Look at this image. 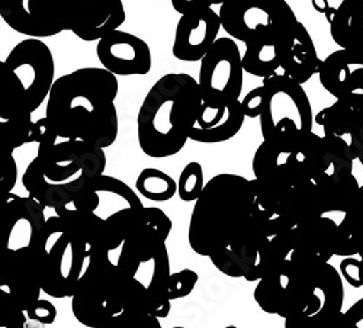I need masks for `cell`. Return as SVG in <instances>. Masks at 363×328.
I'll use <instances>...</instances> for the list:
<instances>
[{"instance_id":"obj_3","label":"cell","mask_w":363,"mask_h":328,"mask_svg":"<svg viewBox=\"0 0 363 328\" xmlns=\"http://www.w3.org/2000/svg\"><path fill=\"white\" fill-rule=\"evenodd\" d=\"M202 105L198 80L188 73H167L145 95L137 116L141 152L167 159L184 150Z\"/></svg>"},{"instance_id":"obj_14","label":"cell","mask_w":363,"mask_h":328,"mask_svg":"<svg viewBox=\"0 0 363 328\" xmlns=\"http://www.w3.org/2000/svg\"><path fill=\"white\" fill-rule=\"evenodd\" d=\"M44 261L45 254L40 244L5 251L0 290L6 292L23 311L41 300Z\"/></svg>"},{"instance_id":"obj_17","label":"cell","mask_w":363,"mask_h":328,"mask_svg":"<svg viewBox=\"0 0 363 328\" xmlns=\"http://www.w3.org/2000/svg\"><path fill=\"white\" fill-rule=\"evenodd\" d=\"M320 83L325 91L346 105L363 109V54L337 50L321 63Z\"/></svg>"},{"instance_id":"obj_28","label":"cell","mask_w":363,"mask_h":328,"mask_svg":"<svg viewBox=\"0 0 363 328\" xmlns=\"http://www.w3.org/2000/svg\"><path fill=\"white\" fill-rule=\"evenodd\" d=\"M170 260L169 250L164 246L153 260V275L147 283L148 290L156 301V318H166L172 311V300L169 298V281H170Z\"/></svg>"},{"instance_id":"obj_11","label":"cell","mask_w":363,"mask_h":328,"mask_svg":"<svg viewBox=\"0 0 363 328\" xmlns=\"http://www.w3.org/2000/svg\"><path fill=\"white\" fill-rule=\"evenodd\" d=\"M336 232L335 221L320 217L272 237V266L291 264L302 269H318L335 256Z\"/></svg>"},{"instance_id":"obj_45","label":"cell","mask_w":363,"mask_h":328,"mask_svg":"<svg viewBox=\"0 0 363 328\" xmlns=\"http://www.w3.org/2000/svg\"><path fill=\"white\" fill-rule=\"evenodd\" d=\"M224 328H238V327H235V325H227V327H224Z\"/></svg>"},{"instance_id":"obj_2","label":"cell","mask_w":363,"mask_h":328,"mask_svg":"<svg viewBox=\"0 0 363 328\" xmlns=\"http://www.w3.org/2000/svg\"><path fill=\"white\" fill-rule=\"evenodd\" d=\"M264 235L255 218L250 179L234 173L211 177L189 220L191 249L202 257L234 254Z\"/></svg>"},{"instance_id":"obj_39","label":"cell","mask_w":363,"mask_h":328,"mask_svg":"<svg viewBox=\"0 0 363 328\" xmlns=\"http://www.w3.org/2000/svg\"><path fill=\"white\" fill-rule=\"evenodd\" d=\"M16 179H18V167H16V162L13 159L12 154H9L6 157L5 162V167H4V174H2V185H4V191L5 193H11L12 189L16 185Z\"/></svg>"},{"instance_id":"obj_27","label":"cell","mask_w":363,"mask_h":328,"mask_svg":"<svg viewBox=\"0 0 363 328\" xmlns=\"http://www.w3.org/2000/svg\"><path fill=\"white\" fill-rule=\"evenodd\" d=\"M356 115L357 109L342 101H336L333 105L321 109L315 115L314 123L323 128L325 137H339L350 141Z\"/></svg>"},{"instance_id":"obj_36","label":"cell","mask_w":363,"mask_h":328,"mask_svg":"<svg viewBox=\"0 0 363 328\" xmlns=\"http://www.w3.org/2000/svg\"><path fill=\"white\" fill-rule=\"evenodd\" d=\"M26 315L29 319L41 322L44 325H50L54 324L57 318V308L52 302L47 300H38L26 310Z\"/></svg>"},{"instance_id":"obj_6","label":"cell","mask_w":363,"mask_h":328,"mask_svg":"<svg viewBox=\"0 0 363 328\" xmlns=\"http://www.w3.org/2000/svg\"><path fill=\"white\" fill-rule=\"evenodd\" d=\"M260 130L263 141L291 153L304 141L314 125L313 106L302 84L284 73L263 79Z\"/></svg>"},{"instance_id":"obj_15","label":"cell","mask_w":363,"mask_h":328,"mask_svg":"<svg viewBox=\"0 0 363 328\" xmlns=\"http://www.w3.org/2000/svg\"><path fill=\"white\" fill-rule=\"evenodd\" d=\"M69 31L86 43L99 41L127 19L123 0H60Z\"/></svg>"},{"instance_id":"obj_10","label":"cell","mask_w":363,"mask_h":328,"mask_svg":"<svg viewBox=\"0 0 363 328\" xmlns=\"http://www.w3.org/2000/svg\"><path fill=\"white\" fill-rule=\"evenodd\" d=\"M37 244L44 249L45 254L43 292L57 300L72 298L87 269L89 251L58 215L47 220Z\"/></svg>"},{"instance_id":"obj_1","label":"cell","mask_w":363,"mask_h":328,"mask_svg":"<svg viewBox=\"0 0 363 328\" xmlns=\"http://www.w3.org/2000/svg\"><path fill=\"white\" fill-rule=\"evenodd\" d=\"M119 83L104 67H83L55 79L45 116L62 140L111 147L119 132L115 99Z\"/></svg>"},{"instance_id":"obj_13","label":"cell","mask_w":363,"mask_h":328,"mask_svg":"<svg viewBox=\"0 0 363 328\" xmlns=\"http://www.w3.org/2000/svg\"><path fill=\"white\" fill-rule=\"evenodd\" d=\"M354 160L350 141L339 137H320L315 132L288 153V164L301 183L317 185L327 177L353 173Z\"/></svg>"},{"instance_id":"obj_29","label":"cell","mask_w":363,"mask_h":328,"mask_svg":"<svg viewBox=\"0 0 363 328\" xmlns=\"http://www.w3.org/2000/svg\"><path fill=\"white\" fill-rule=\"evenodd\" d=\"M135 189L148 200L167 202L177 193V182L166 171L145 167L137 177Z\"/></svg>"},{"instance_id":"obj_43","label":"cell","mask_w":363,"mask_h":328,"mask_svg":"<svg viewBox=\"0 0 363 328\" xmlns=\"http://www.w3.org/2000/svg\"><path fill=\"white\" fill-rule=\"evenodd\" d=\"M199 2L202 4V5H205V6H209V8H213L214 5H223V4H225L227 0H199Z\"/></svg>"},{"instance_id":"obj_26","label":"cell","mask_w":363,"mask_h":328,"mask_svg":"<svg viewBox=\"0 0 363 328\" xmlns=\"http://www.w3.org/2000/svg\"><path fill=\"white\" fill-rule=\"evenodd\" d=\"M324 214H346L354 203L360 185L353 173H345L324 179L315 185Z\"/></svg>"},{"instance_id":"obj_44","label":"cell","mask_w":363,"mask_h":328,"mask_svg":"<svg viewBox=\"0 0 363 328\" xmlns=\"http://www.w3.org/2000/svg\"><path fill=\"white\" fill-rule=\"evenodd\" d=\"M359 259L362 261V276H363V227H362V234H360V246H359Z\"/></svg>"},{"instance_id":"obj_16","label":"cell","mask_w":363,"mask_h":328,"mask_svg":"<svg viewBox=\"0 0 363 328\" xmlns=\"http://www.w3.org/2000/svg\"><path fill=\"white\" fill-rule=\"evenodd\" d=\"M0 16L15 33L50 38L67 31L57 0H0Z\"/></svg>"},{"instance_id":"obj_23","label":"cell","mask_w":363,"mask_h":328,"mask_svg":"<svg viewBox=\"0 0 363 328\" xmlns=\"http://www.w3.org/2000/svg\"><path fill=\"white\" fill-rule=\"evenodd\" d=\"M325 18L333 41L342 50L363 54V0H343Z\"/></svg>"},{"instance_id":"obj_34","label":"cell","mask_w":363,"mask_h":328,"mask_svg":"<svg viewBox=\"0 0 363 328\" xmlns=\"http://www.w3.org/2000/svg\"><path fill=\"white\" fill-rule=\"evenodd\" d=\"M2 293V310H4V318L0 328H26V311H23L12 298L4 292Z\"/></svg>"},{"instance_id":"obj_31","label":"cell","mask_w":363,"mask_h":328,"mask_svg":"<svg viewBox=\"0 0 363 328\" xmlns=\"http://www.w3.org/2000/svg\"><path fill=\"white\" fill-rule=\"evenodd\" d=\"M203 169L201 163L191 162L180 171L177 181V195L184 202H196L205 189Z\"/></svg>"},{"instance_id":"obj_9","label":"cell","mask_w":363,"mask_h":328,"mask_svg":"<svg viewBox=\"0 0 363 328\" xmlns=\"http://www.w3.org/2000/svg\"><path fill=\"white\" fill-rule=\"evenodd\" d=\"M218 13L224 31L246 45L285 40L299 22L286 0H227Z\"/></svg>"},{"instance_id":"obj_12","label":"cell","mask_w":363,"mask_h":328,"mask_svg":"<svg viewBox=\"0 0 363 328\" xmlns=\"http://www.w3.org/2000/svg\"><path fill=\"white\" fill-rule=\"evenodd\" d=\"M245 73L238 44L228 37L218 38L201 60L198 84L202 102L211 106H227L240 101Z\"/></svg>"},{"instance_id":"obj_4","label":"cell","mask_w":363,"mask_h":328,"mask_svg":"<svg viewBox=\"0 0 363 328\" xmlns=\"http://www.w3.org/2000/svg\"><path fill=\"white\" fill-rule=\"evenodd\" d=\"M58 138L54 134L41 141L35 159L22 174L28 195L54 211L73 202L106 169L104 148L82 140Z\"/></svg>"},{"instance_id":"obj_30","label":"cell","mask_w":363,"mask_h":328,"mask_svg":"<svg viewBox=\"0 0 363 328\" xmlns=\"http://www.w3.org/2000/svg\"><path fill=\"white\" fill-rule=\"evenodd\" d=\"M0 128H2V135L6 147L9 148V154L13 153L15 148L35 142V121H33V116L0 121Z\"/></svg>"},{"instance_id":"obj_41","label":"cell","mask_w":363,"mask_h":328,"mask_svg":"<svg viewBox=\"0 0 363 328\" xmlns=\"http://www.w3.org/2000/svg\"><path fill=\"white\" fill-rule=\"evenodd\" d=\"M170 4L173 6V9L180 15H185L188 12H192L195 9L205 6L199 2V0H170Z\"/></svg>"},{"instance_id":"obj_46","label":"cell","mask_w":363,"mask_h":328,"mask_svg":"<svg viewBox=\"0 0 363 328\" xmlns=\"http://www.w3.org/2000/svg\"><path fill=\"white\" fill-rule=\"evenodd\" d=\"M172 328H186V327H180V325H177V327H172Z\"/></svg>"},{"instance_id":"obj_25","label":"cell","mask_w":363,"mask_h":328,"mask_svg":"<svg viewBox=\"0 0 363 328\" xmlns=\"http://www.w3.org/2000/svg\"><path fill=\"white\" fill-rule=\"evenodd\" d=\"M292 35L285 40L246 45V51L243 54L245 72L260 79H267L277 74L282 67L284 58L292 41Z\"/></svg>"},{"instance_id":"obj_32","label":"cell","mask_w":363,"mask_h":328,"mask_svg":"<svg viewBox=\"0 0 363 328\" xmlns=\"http://www.w3.org/2000/svg\"><path fill=\"white\" fill-rule=\"evenodd\" d=\"M198 273L192 269H184L180 272L172 273L169 281V298L172 301L180 300V298H186L192 293L198 283Z\"/></svg>"},{"instance_id":"obj_20","label":"cell","mask_w":363,"mask_h":328,"mask_svg":"<svg viewBox=\"0 0 363 328\" xmlns=\"http://www.w3.org/2000/svg\"><path fill=\"white\" fill-rule=\"evenodd\" d=\"M69 205L76 210L94 213L104 220L127 208L144 206L131 186L106 174L90 182Z\"/></svg>"},{"instance_id":"obj_5","label":"cell","mask_w":363,"mask_h":328,"mask_svg":"<svg viewBox=\"0 0 363 328\" xmlns=\"http://www.w3.org/2000/svg\"><path fill=\"white\" fill-rule=\"evenodd\" d=\"M55 81V62L50 47L38 38L16 44L2 62L0 119L33 116L48 101Z\"/></svg>"},{"instance_id":"obj_40","label":"cell","mask_w":363,"mask_h":328,"mask_svg":"<svg viewBox=\"0 0 363 328\" xmlns=\"http://www.w3.org/2000/svg\"><path fill=\"white\" fill-rule=\"evenodd\" d=\"M345 315L354 328H363V298H360L347 311H345Z\"/></svg>"},{"instance_id":"obj_38","label":"cell","mask_w":363,"mask_h":328,"mask_svg":"<svg viewBox=\"0 0 363 328\" xmlns=\"http://www.w3.org/2000/svg\"><path fill=\"white\" fill-rule=\"evenodd\" d=\"M350 145L354 152L356 160H359V163L363 167V109L357 111L354 127L350 134Z\"/></svg>"},{"instance_id":"obj_22","label":"cell","mask_w":363,"mask_h":328,"mask_svg":"<svg viewBox=\"0 0 363 328\" xmlns=\"http://www.w3.org/2000/svg\"><path fill=\"white\" fill-rule=\"evenodd\" d=\"M241 101L227 106H211L202 102L191 140L201 144H220L234 138L245 125Z\"/></svg>"},{"instance_id":"obj_35","label":"cell","mask_w":363,"mask_h":328,"mask_svg":"<svg viewBox=\"0 0 363 328\" xmlns=\"http://www.w3.org/2000/svg\"><path fill=\"white\" fill-rule=\"evenodd\" d=\"M339 272L342 278L353 288H363L362 276V261L356 257H345L340 261Z\"/></svg>"},{"instance_id":"obj_33","label":"cell","mask_w":363,"mask_h":328,"mask_svg":"<svg viewBox=\"0 0 363 328\" xmlns=\"http://www.w3.org/2000/svg\"><path fill=\"white\" fill-rule=\"evenodd\" d=\"M105 328H163L160 319L140 312H124Z\"/></svg>"},{"instance_id":"obj_21","label":"cell","mask_w":363,"mask_h":328,"mask_svg":"<svg viewBox=\"0 0 363 328\" xmlns=\"http://www.w3.org/2000/svg\"><path fill=\"white\" fill-rule=\"evenodd\" d=\"M6 249L18 250L23 246L37 244L47 224L45 206L33 196L6 193Z\"/></svg>"},{"instance_id":"obj_18","label":"cell","mask_w":363,"mask_h":328,"mask_svg":"<svg viewBox=\"0 0 363 328\" xmlns=\"http://www.w3.org/2000/svg\"><path fill=\"white\" fill-rule=\"evenodd\" d=\"M221 28L220 13L209 6L182 15L174 31L173 55L180 62H201L217 43Z\"/></svg>"},{"instance_id":"obj_8","label":"cell","mask_w":363,"mask_h":328,"mask_svg":"<svg viewBox=\"0 0 363 328\" xmlns=\"http://www.w3.org/2000/svg\"><path fill=\"white\" fill-rule=\"evenodd\" d=\"M172 220L157 206L127 208L106 220L109 242L121 249L116 266L125 275L137 278L140 267L153 261L166 246Z\"/></svg>"},{"instance_id":"obj_42","label":"cell","mask_w":363,"mask_h":328,"mask_svg":"<svg viewBox=\"0 0 363 328\" xmlns=\"http://www.w3.org/2000/svg\"><path fill=\"white\" fill-rule=\"evenodd\" d=\"M311 4H313V6H314V9L317 11V12H320V13H327L328 11H330V4H328V0H311Z\"/></svg>"},{"instance_id":"obj_19","label":"cell","mask_w":363,"mask_h":328,"mask_svg":"<svg viewBox=\"0 0 363 328\" xmlns=\"http://www.w3.org/2000/svg\"><path fill=\"white\" fill-rule=\"evenodd\" d=\"M96 55L102 67L115 76H144L153 64L150 45L121 29L98 41Z\"/></svg>"},{"instance_id":"obj_7","label":"cell","mask_w":363,"mask_h":328,"mask_svg":"<svg viewBox=\"0 0 363 328\" xmlns=\"http://www.w3.org/2000/svg\"><path fill=\"white\" fill-rule=\"evenodd\" d=\"M133 281L109 254L90 257L72 296L74 318L87 328L108 327L116 317L128 312Z\"/></svg>"},{"instance_id":"obj_24","label":"cell","mask_w":363,"mask_h":328,"mask_svg":"<svg viewBox=\"0 0 363 328\" xmlns=\"http://www.w3.org/2000/svg\"><path fill=\"white\" fill-rule=\"evenodd\" d=\"M323 60H320L313 37L304 23L298 22L292 41L282 63V73L299 84H306L320 72Z\"/></svg>"},{"instance_id":"obj_37","label":"cell","mask_w":363,"mask_h":328,"mask_svg":"<svg viewBox=\"0 0 363 328\" xmlns=\"http://www.w3.org/2000/svg\"><path fill=\"white\" fill-rule=\"evenodd\" d=\"M263 86L255 87L241 101L246 118H260L263 109Z\"/></svg>"}]
</instances>
